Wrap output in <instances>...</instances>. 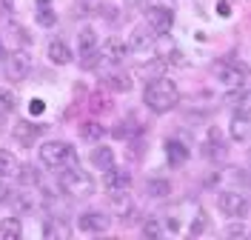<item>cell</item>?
Wrapping results in <instances>:
<instances>
[{
  "mask_svg": "<svg viewBox=\"0 0 251 240\" xmlns=\"http://www.w3.org/2000/svg\"><path fill=\"white\" fill-rule=\"evenodd\" d=\"M12 206H15V212H20V214H29V212L37 209V194L34 192H15L12 194Z\"/></svg>",
  "mask_w": 251,
  "mask_h": 240,
  "instance_id": "5bb4252c",
  "label": "cell"
},
{
  "mask_svg": "<svg viewBox=\"0 0 251 240\" xmlns=\"http://www.w3.org/2000/svg\"><path fill=\"white\" fill-rule=\"evenodd\" d=\"M97 32H94L92 26H83L77 34V57H80V66H86V69H92L94 60L100 57V52H97Z\"/></svg>",
  "mask_w": 251,
  "mask_h": 240,
  "instance_id": "5b68a950",
  "label": "cell"
},
{
  "mask_svg": "<svg viewBox=\"0 0 251 240\" xmlns=\"http://www.w3.org/2000/svg\"><path fill=\"white\" fill-rule=\"evenodd\" d=\"M57 172H60V175H57V186H60L69 197L86 200V197H92L94 194V180H92L89 172H83L80 163H69V166L57 169Z\"/></svg>",
  "mask_w": 251,
  "mask_h": 240,
  "instance_id": "7a4b0ae2",
  "label": "cell"
},
{
  "mask_svg": "<svg viewBox=\"0 0 251 240\" xmlns=\"http://www.w3.org/2000/svg\"><path fill=\"white\" fill-rule=\"evenodd\" d=\"M205 226H208V220H205V212L203 209H197V217H191V226H188V235L191 238H197V235H203Z\"/></svg>",
  "mask_w": 251,
  "mask_h": 240,
  "instance_id": "4316f807",
  "label": "cell"
},
{
  "mask_svg": "<svg viewBox=\"0 0 251 240\" xmlns=\"http://www.w3.org/2000/svg\"><path fill=\"white\" fill-rule=\"evenodd\" d=\"M123 6H126V12H137L143 6V0H123Z\"/></svg>",
  "mask_w": 251,
  "mask_h": 240,
  "instance_id": "d6a6232c",
  "label": "cell"
},
{
  "mask_svg": "<svg viewBox=\"0 0 251 240\" xmlns=\"http://www.w3.org/2000/svg\"><path fill=\"white\" fill-rule=\"evenodd\" d=\"M205 155L208 158H223L226 155V146H223V137H220L217 129L208 132V140H205Z\"/></svg>",
  "mask_w": 251,
  "mask_h": 240,
  "instance_id": "603a6c76",
  "label": "cell"
},
{
  "mask_svg": "<svg viewBox=\"0 0 251 240\" xmlns=\"http://www.w3.org/2000/svg\"><path fill=\"white\" fill-rule=\"evenodd\" d=\"M6 200H9V186L0 180V203H6Z\"/></svg>",
  "mask_w": 251,
  "mask_h": 240,
  "instance_id": "e575fe53",
  "label": "cell"
},
{
  "mask_svg": "<svg viewBox=\"0 0 251 240\" xmlns=\"http://www.w3.org/2000/svg\"><path fill=\"white\" fill-rule=\"evenodd\" d=\"M80 137H83V140H100V137H103V126L94 123V120L80 123Z\"/></svg>",
  "mask_w": 251,
  "mask_h": 240,
  "instance_id": "d4e9b609",
  "label": "cell"
},
{
  "mask_svg": "<svg viewBox=\"0 0 251 240\" xmlns=\"http://www.w3.org/2000/svg\"><path fill=\"white\" fill-rule=\"evenodd\" d=\"M154 43V32L149 29V26H140V29H134L131 32V40H128V49H146Z\"/></svg>",
  "mask_w": 251,
  "mask_h": 240,
  "instance_id": "d6986e66",
  "label": "cell"
},
{
  "mask_svg": "<svg viewBox=\"0 0 251 240\" xmlns=\"http://www.w3.org/2000/svg\"><path fill=\"white\" fill-rule=\"evenodd\" d=\"M37 155H40V163L46 169H63L69 163H77V152L66 140H49V143H43L37 149Z\"/></svg>",
  "mask_w": 251,
  "mask_h": 240,
  "instance_id": "3957f363",
  "label": "cell"
},
{
  "mask_svg": "<svg viewBox=\"0 0 251 240\" xmlns=\"http://www.w3.org/2000/svg\"><path fill=\"white\" fill-rule=\"evenodd\" d=\"M217 206L226 217H246V214H249V197L243 192L226 189V192L217 194Z\"/></svg>",
  "mask_w": 251,
  "mask_h": 240,
  "instance_id": "277c9868",
  "label": "cell"
},
{
  "mask_svg": "<svg viewBox=\"0 0 251 240\" xmlns=\"http://www.w3.org/2000/svg\"><path fill=\"white\" fill-rule=\"evenodd\" d=\"M43 235H46V238H69L72 229L63 223L60 217H46V223H43Z\"/></svg>",
  "mask_w": 251,
  "mask_h": 240,
  "instance_id": "ac0fdd59",
  "label": "cell"
},
{
  "mask_svg": "<svg viewBox=\"0 0 251 240\" xmlns=\"http://www.w3.org/2000/svg\"><path fill=\"white\" fill-rule=\"evenodd\" d=\"M143 235H146V238H163V226H160V220H157V217H149V220L143 223Z\"/></svg>",
  "mask_w": 251,
  "mask_h": 240,
  "instance_id": "f546056e",
  "label": "cell"
},
{
  "mask_svg": "<svg viewBox=\"0 0 251 240\" xmlns=\"http://www.w3.org/2000/svg\"><path fill=\"white\" fill-rule=\"evenodd\" d=\"M3 126H6V117H3V114H0V132H3Z\"/></svg>",
  "mask_w": 251,
  "mask_h": 240,
  "instance_id": "d590c367",
  "label": "cell"
},
{
  "mask_svg": "<svg viewBox=\"0 0 251 240\" xmlns=\"http://www.w3.org/2000/svg\"><path fill=\"white\" fill-rule=\"evenodd\" d=\"M23 235V226L17 217H6V220H0V240H20Z\"/></svg>",
  "mask_w": 251,
  "mask_h": 240,
  "instance_id": "ffe728a7",
  "label": "cell"
},
{
  "mask_svg": "<svg viewBox=\"0 0 251 240\" xmlns=\"http://www.w3.org/2000/svg\"><path fill=\"white\" fill-rule=\"evenodd\" d=\"M103 83H106L109 89H114V92H128V89H131V78H128L126 72H111V75L103 78Z\"/></svg>",
  "mask_w": 251,
  "mask_h": 240,
  "instance_id": "7402d4cb",
  "label": "cell"
},
{
  "mask_svg": "<svg viewBox=\"0 0 251 240\" xmlns=\"http://www.w3.org/2000/svg\"><path fill=\"white\" fill-rule=\"evenodd\" d=\"M17 180H20L23 186H37L40 175H37V169H34V166H20V172H17Z\"/></svg>",
  "mask_w": 251,
  "mask_h": 240,
  "instance_id": "484cf974",
  "label": "cell"
},
{
  "mask_svg": "<svg viewBox=\"0 0 251 240\" xmlns=\"http://www.w3.org/2000/svg\"><path fill=\"white\" fill-rule=\"evenodd\" d=\"M17 172H20V160L9 149H0V177H17Z\"/></svg>",
  "mask_w": 251,
  "mask_h": 240,
  "instance_id": "2e32d148",
  "label": "cell"
},
{
  "mask_svg": "<svg viewBox=\"0 0 251 240\" xmlns=\"http://www.w3.org/2000/svg\"><path fill=\"white\" fill-rule=\"evenodd\" d=\"M43 129L46 126H31V123H26V120H20L15 126V134H17V140H23V143H34V137H40L43 134Z\"/></svg>",
  "mask_w": 251,
  "mask_h": 240,
  "instance_id": "e0dca14e",
  "label": "cell"
},
{
  "mask_svg": "<svg viewBox=\"0 0 251 240\" xmlns=\"http://www.w3.org/2000/svg\"><path fill=\"white\" fill-rule=\"evenodd\" d=\"M188 146L186 143H180V140H166V158H169V163L172 166H183L188 160Z\"/></svg>",
  "mask_w": 251,
  "mask_h": 240,
  "instance_id": "4fadbf2b",
  "label": "cell"
},
{
  "mask_svg": "<svg viewBox=\"0 0 251 240\" xmlns=\"http://www.w3.org/2000/svg\"><path fill=\"white\" fill-rule=\"evenodd\" d=\"M29 112H31V114H43V112H46V103H43L40 97H31V103H29Z\"/></svg>",
  "mask_w": 251,
  "mask_h": 240,
  "instance_id": "4dcf8cb0",
  "label": "cell"
},
{
  "mask_svg": "<svg viewBox=\"0 0 251 240\" xmlns=\"http://www.w3.org/2000/svg\"><path fill=\"white\" fill-rule=\"evenodd\" d=\"M103 186H106L111 194H114V192H126V189L131 186V175H128L126 169H117V166H111V169H106Z\"/></svg>",
  "mask_w": 251,
  "mask_h": 240,
  "instance_id": "8fae6325",
  "label": "cell"
},
{
  "mask_svg": "<svg viewBox=\"0 0 251 240\" xmlns=\"http://www.w3.org/2000/svg\"><path fill=\"white\" fill-rule=\"evenodd\" d=\"M97 52H100V60L117 66V63H123V60H126L128 46H126L120 37H106V40H103V46H97Z\"/></svg>",
  "mask_w": 251,
  "mask_h": 240,
  "instance_id": "9c48e42d",
  "label": "cell"
},
{
  "mask_svg": "<svg viewBox=\"0 0 251 240\" xmlns=\"http://www.w3.org/2000/svg\"><path fill=\"white\" fill-rule=\"evenodd\" d=\"M3 3H12V0H3Z\"/></svg>",
  "mask_w": 251,
  "mask_h": 240,
  "instance_id": "74e56055",
  "label": "cell"
},
{
  "mask_svg": "<svg viewBox=\"0 0 251 240\" xmlns=\"http://www.w3.org/2000/svg\"><path fill=\"white\" fill-rule=\"evenodd\" d=\"M17 106V97L12 89H0V112H12Z\"/></svg>",
  "mask_w": 251,
  "mask_h": 240,
  "instance_id": "f1b7e54d",
  "label": "cell"
},
{
  "mask_svg": "<svg viewBox=\"0 0 251 240\" xmlns=\"http://www.w3.org/2000/svg\"><path fill=\"white\" fill-rule=\"evenodd\" d=\"M214 78L226 89H240V86H246V69L228 63V60H220V63H214Z\"/></svg>",
  "mask_w": 251,
  "mask_h": 240,
  "instance_id": "ba28073f",
  "label": "cell"
},
{
  "mask_svg": "<svg viewBox=\"0 0 251 240\" xmlns=\"http://www.w3.org/2000/svg\"><path fill=\"white\" fill-rule=\"evenodd\" d=\"M146 23H149V29L154 32V37H163V34L172 32L174 12L166 9V6H149V9H146Z\"/></svg>",
  "mask_w": 251,
  "mask_h": 240,
  "instance_id": "52a82bcc",
  "label": "cell"
},
{
  "mask_svg": "<svg viewBox=\"0 0 251 240\" xmlns=\"http://www.w3.org/2000/svg\"><path fill=\"white\" fill-rule=\"evenodd\" d=\"M37 3H40V6H43V3H49V0H37Z\"/></svg>",
  "mask_w": 251,
  "mask_h": 240,
  "instance_id": "8d00e7d4",
  "label": "cell"
},
{
  "mask_svg": "<svg viewBox=\"0 0 251 240\" xmlns=\"http://www.w3.org/2000/svg\"><path fill=\"white\" fill-rule=\"evenodd\" d=\"M49 60H51L54 66L72 63V49L66 46L63 40H51V43H49Z\"/></svg>",
  "mask_w": 251,
  "mask_h": 240,
  "instance_id": "9a60e30c",
  "label": "cell"
},
{
  "mask_svg": "<svg viewBox=\"0 0 251 240\" xmlns=\"http://www.w3.org/2000/svg\"><path fill=\"white\" fill-rule=\"evenodd\" d=\"M92 163L97 166V169H103V172H106V169L114 166V152H111L109 146H97V149L92 152Z\"/></svg>",
  "mask_w": 251,
  "mask_h": 240,
  "instance_id": "44dd1931",
  "label": "cell"
},
{
  "mask_svg": "<svg viewBox=\"0 0 251 240\" xmlns=\"http://www.w3.org/2000/svg\"><path fill=\"white\" fill-rule=\"evenodd\" d=\"M146 194L149 197H169L172 194V183L169 180H160V177H151L146 183Z\"/></svg>",
  "mask_w": 251,
  "mask_h": 240,
  "instance_id": "cb8c5ba5",
  "label": "cell"
},
{
  "mask_svg": "<svg viewBox=\"0 0 251 240\" xmlns=\"http://www.w3.org/2000/svg\"><path fill=\"white\" fill-rule=\"evenodd\" d=\"M77 229L80 232H89V235H103L109 229V214H103V212H83L77 217Z\"/></svg>",
  "mask_w": 251,
  "mask_h": 240,
  "instance_id": "30bf717a",
  "label": "cell"
},
{
  "mask_svg": "<svg viewBox=\"0 0 251 240\" xmlns=\"http://www.w3.org/2000/svg\"><path fill=\"white\" fill-rule=\"evenodd\" d=\"M228 238H246V226H231L228 229Z\"/></svg>",
  "mask_w": 251,
  "mask_h": 240,
  "instance_id": "1f68e13d",
  "label": "cell"
},
{
  "mask_svg": "<svg viewBox=\"0 0 251 240\" xmlns=\"http://www.w3.org/2000/svg\"><path fill=\"white\" fill-rule=\"evenodd\" d=\"M249 109H246V106H243V109H240V112H234L231 114V137H234L237 143H246V140H249Z\"/></svg>",
  "mask_w": 251,
  "mask_h": 240,
  "instance_id": "7c38bea8",
  "label": "cell"
},
{
  "mask_svg": "<svg viewBox=\"0 0 251 240\" xmlns=\"http://www.w3.org/2000/svg\"><path fill=\"white\" fill-rule=\"evenodd\" d=\"M37 23H40V26H54V23H57V15H54V9H49L46 3H43V6L37 9Z\"/></svg>",
  "mask_w": 251,
  "mask_h": 240,
  "instance_id": "83f0119b",
  "label": "cell"
},
{
  "mask_svg": "<svg viewBox=\"0 0 251 240\" xmlns=\"http://www.w3.org/2000/svg\"><path fill=\"white\" fill-rule=\"evenodd\" d=\"M143 103L154 114H166L180 103V89L169 78H151V83H146L143 89Z\"/></svg>",
  "mask_w": 251,
  "mask_h": 240,
  "instance_id": "6da1fadb",
  "label": "cell"
},
{
  "mask_svg": "<svg viewBox=\"0 0 251 240\" xmlns=\"http://www.w3.org/2000/svg\"><path fill=\"white\" fill-rule=\"evenodd\" d=\"M220 15H223V17L231 15V3H228V0H220Z\"/></svg>",
  "mask_w": 251,
  "mask_h": 240,
  "instance_id": "836d02e7",
  "label": "cell"
},
{
  "mask_svg": "<svg viewBox=\"0 0 251 240\" xmlns=\"http://www.w3.org/2000/svg\"><path fill=\"white\" fill-rule=\"evenodd\" d=\"M3 72H6V78L12 80V83H20V80L29 78L31 57L26 54V52H12V54L3 57Z\"/></svg>",
  "mask_w": 251,
  "mask_h": 240,
  "instance_id": "8992f818",
  "label": "cell"
}]
</instances>
